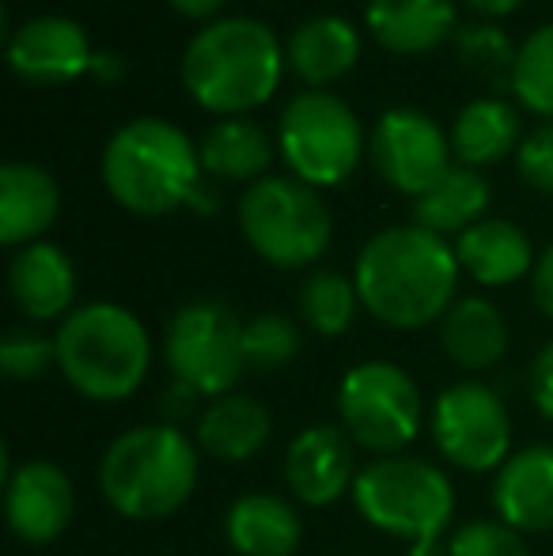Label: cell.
Returning a JSON list of instances; mask_svg holds the SVG:
<instances>
[{"mask_svg":"<svg viewBox=\"0 0 553 556\" xmlns=\"http://www.w3.org/2000/svg\"><path fill=\"white\" fill-rule=\"evenodd\" d=\"M198 446L213 454L216 462H251L274 435V417L251 394H224L213 397L198 413Z\"/></svg>","mask_w":553,"mask_h":556,"instance_id":"603a6c76","label":"cell"},{"mask_svg":"<svg viewBox=\"0 0 553 556\" xmlns=\"http://www.w3.org/2000/svg\"><path fill=\"white\" fill-rule=\"evenodd\" d=\"M91 80H99V84H118L122 76H126V61L118 58V53H111V50H96V58H91Z\"/></svg>","mask_w":553,"mask_h":556,"instance_id":"74e56055","label":"cell"},{"mask_svg":"<svg viewBox=\"0 0 553 556\" xmlns=\"http://www.w3.org/2000/svg\"><path fill=\"white\" fill-rule=\"evenodd\" d=\"M8 292H12L15 307L30 323H65L73 315L76 300V269L68 254L53 242H30L20 247L8 265Z\"/></svg>","mask_w":553,"mask_h":556,"instance_id":"2e32d148","label":"cell"},{"mask_svg":"<svg viewBox=\"0 0 553 556\" xmlns=\"http://www.w3.org/2000/svg\"><path fill=\"white\" fill-rule=\"evenodd\" d=\"M451 556H531L524 534L501 519H470L448 538Z\"/></svg>","mask_w":553,"mask_h":556,"instance_id":"d6a6232c","label":"cell"},{"mask_svg":"<svg viewBox=\"0 0 553 556\" xmlns=\"http://www.w3.org/2000/svg\"><path fill=\"white\" fill-rule=\"evenodd\" d=\"M364 23L376 46L399 58H417L455 38V0H368Z\"/></svg>","mask_w":553,"mask_h":556,"instance_id":"d6986e66","label":"cell"},{"mask_svg":"<svg viewBox=\"0 0 553 556\" xmlns=\"http://www.w3.org/2000/svg\"><path fill=\"white\" fill-rule=\"evenodd\" d=\"M198 489V443L175 425H137L99 462L103 500L134 522H155L186 507Z\"/></svg>","mask_w":553,"mask_h":556,"instance_id":"3957f363","label":"cell"},{"mask_svg":"<svg viewBox=\"0 0 553 556\" xmlns=\"http://www.w3.org/2000/svg\"><path fill=\"white\" fill-rule=\"evenodd\" d=\"M91 38L68 15H30L8 38V68L30 88H58L91 73Z\"/></svg>","mask_w":553,"mask_h":556,"instance_id":"4fadbf2b","label":"cell"},{"mask_svg":"<svg viewBox=\"0 0 553 556\" xmlns=\"http://www.w3.org/2000/svg\"><path fill=\"white\" fill-rule=\"evenodd\" d=\"M58 364V341L38 330H8L0 341V367L12 382H35Z\"/></svg>","mask_w":553,"mask_h":556,"instance_id":"4dcf8cb0","label":"cell"},{"mask_svg":"<svg viewBox=\"0 0 553 556\" xmlns=\"http://www.w3.org/2000/svg\"><path fill=\"white\" fill-rule=\"evenodd\" d=\"M186 208H193V213L209 216V213H216V208H221V198H216V190H209V182L201 178V186L193 190V198H190V205H186Z\"/></svg>","mask_w":553,"mask_h":556,"instance_id":"ab89813d","label":"cell"},{"mask_svg":"<svg viewBox=\"0 0 553 556\" xmlns=\"http://www.w3.org/2000/svg\"><path fill=\"white\" fill-rule=\"evenodd\" d=\"M527 390H531L535 409L546 420H553V341H546L535 352L531 371H527Z\"/></svg>","mask_w":553,"mask_h":556,"instance_id":"e575fe53","label":"cell"},{"mask_svg":"<svg viewBox=\"0 0 553 556\" xmlns=\"http://www.w3.org/2000/svg\"><path fill=\"white\" fill-rule=\"evenodd\" d=\"M440 344L463 371H486L508 352V323L486 295H463L440 318Z\"/></svg>","mask_w":553,"mask_h":556,"instance_id":"cb8c5ba5","label":"cell"},{"mask_svg":"<svg viewBox=\"0 0 553 556\" xmlns=\"http://www.w3.org/2000/svg\"><path fill=\"white\" fill-rule=\"evenodd\" d=\"M368 155L376 175L406 198H425L451 170V137L425 111L394 106L372 125Z\"/></svg>","mask_w":553,"mask_h":556,"instance_id":"7c38bea8","label":"cell"},{"mask_svg":"<svg viewBox=\"0 0 553 556\" xmlns=\"http://www.w3.org/2000/svg\"><path fill=\"white\" fill-rule=\"evenodd\" d=\"M519 114L512 103L497 96L474 99L458 111L451 125V152H455L458 167H489V163L504 160L508 152H519Z\"/></svg>","mask_w":553,"mask_h":556,"instance_id":"484cf974","label":"cell"},{"mask_svg":"<svg viewBox=\"0 0 553 556\" xmlns=\"http://www.w3.org/2000/svg\"><path fill=\"white\" fill-rule=\"evenodd\" d=\"M356 443L341 425H311L288 443L285 484L303 507H330L353 496L356 484Z\"/></svg>","mask_w":553,"mask_h":556,"instance_id":"5bb4252c","label":"cell"},{"mask_svg":"<svg viewBox=\"0 0 553 556\" xmlns=\"http://www.w3.org/2000/svg\"><path fill=\"white\" fill-rule=\"evenodd\" d=\"M224 538L236 556H296L303 545V519L296 504L274 492H247L224 515Z\"/></svg>","mask_w":553,"mask_h":556,"instance_id":"ffe728a7","label":"cell"},{"mask_svg":"<svg viewBox=\"0 0 553 556\" xmlns=\"http://www.w3.org/2000/svg\"><path fill=\"white\" fill-rule=\"evenodd\" d=\"M201 170L216 182H262L274 163V140L251 117H224L198 144Z\"/></svg>","mask_w":553,"mask_h":556,"instance_id":"d4e9b609","label":"cell"},{"mask_svg":"<svg viewBox=\"0 0 553 556\" xmlns=\"http://www.w3.org/2000/svg\"><path fill=\"white\" fill-rule=\"evenodd\" d=\"M76 511L73 481L61 466L30 458L4 481V519L23 545H50L68 530Z\"/></svg>","mask_w":553,"mask_h":556,"instance_id":"9a60e30c","label":"cell"},{"mask_svg":"<svg viewBox=\"0 0 553 556\" xmlns=\"http://www.w3.org/2000/svg\"><path fill=\"white\" fill-rule=\"evenodd\" d=\"M410 556H451L448 538H428V542L410 545Z\"/></svg>","mask_w":553,"mask_h":556,"instance_id":"b9f144b4","label":"cell"},{"mask_svg":"<svg viewBox=\"0 0 553 556\" xmlns=\"http://www.w3.org/2000/svg\"><path fill=\"white\" fill-rule=\"evenodd\" d=\"M296 311H300L303 326L318 337H341L356 323L361 311V292H356L353 277L338 269H315L303 277L300 292H296Z\"/></svg>","mask_w":553,"mask_h":556,"instance_id":"83f0119b","label":"cell"},{"mask_svg":"<svg viewBox=\"0 0 553 556\" xmlns=\"http://www.w3.org/2000/svg\"><path fill=\"white\" fill-rule=\"evenodd\" d=\"M361 58V30L345 15H311L292 30L285 46V61L311 91L341 80Z\"/></svg>","mask_w":553,"mask_h":556,"instance_id":"44dd1931","label":"cell"},{"mask_svg":"<svg viewBox=\"0 0 553 556\" xmlns=\"http://www.w3.org/2000/svg\"><path fill=\"white\" fill-rule=\"evenodd\" d=\"M243 326L236 311L216 300H190L171 315L163 333V359L171 379L186 382L201 397L236 394V382L247 371Z\"/></svg>","mask_w":553,"mask_h":556,"instance_id":"30bf717a","label":"cell"},{"mask_svg":"<svg viewBox=\"0 0 553 556\" xmlns=\"http://www.w3.org/2000/svg\"><path fill=\"white\" fill-rule=\"evenodd\" d=\"M198 402H201L198 390H190L186 382H171V390L163 394V413H167V425L183 428V420L198 413Z\"/></svg>","mask_w":553,"mask_h":556,"instance_id":"8d00e7d4","label":"cell"},{"mask_svg":"<svg viewBox=\"0 0 553 556\" xmlns=\"http://www.w3.org/2000/svg\"><path fill=\"white\" fill-rule=\"evenodd\" d=\"M436 451L466 473H489L512 458V417L504 397L478 379L448 387L428 413Z\"/></svg>","mask_w":553,"mask_h":556,"instance_id":"8fae6325","label":"cell"},{"mask_svg":"<svg viewBox=\"0 0 553 556\" xmlns=\"http://www.w3.org/2000/svg\"><path fill=\"white\" fill-rule=\"evenodd\" d=\"M58 367L88 402H122L137 394L152 367V337L122 303H84L53 333Z\"/></svg>","mask_w":553,"mask_h":556,"instance_id":"5b68a950","label":"cell"},{"mask_svg":"<svg viewBox=\"0 0 553 556\" xmlns=\"http://www.w3.org/2000/svg\"><path fill=\"white\" fill-rule=\"evenodd\" d=\"M512 91H516L519 106L531 114L553 122V23L531 30L524 46L516 50V65H512Z\"/></svg>","mask_w":553,"mask_h":556,"instance_id":"f1b7e54d","label":"cell"},{"mask_svg":"<svg viewBox=\"0 0 553 556\" xmlns=\"http://www.w3.org/2000/svg\"><path fill=\"white\" fill-rule=\"evenodd\" d=\"M489 198H493V190H489L481 170L451 167L440 186H432L425 198L414 201V224L440 235V239H448V235L458 239L466 227L486 220Z\"/></svg>","mask_w":553,"mask_h":556,"instance_id":"4316f807","label":"cell"},{"mask_svg":"<svg viewBox=\"0 0 553 556\" xmlns=\"http://www.w3.org/2000/svg\"><path fill=\"white\" fill-rule=\"evenodd\" d=\"M466 4L481 15H508V12H516L524 0H466Z\"/></svg>","mask_w":553,"mask_h":556,"instance_id":"60d3db41","label":"cell"},{"mask_svg":"<svg viewBox=\"0 0 553 556\" xmlns=\"http://www.w3.org/2000/svg\"><path fill=\"white\" fill-rule=\"evenodd\" d=\"M516 167L531 190L550 193L553 198V122L539 125L531 137H524L516 152Z\"/></svg>","mask_w":553,"mask_h":556,"instance_id":"836d02e7","label":"cell"},{"mask_svg":"<svg viewBox=\"0 0 553 556\" xmlns=\"http://www.w3.org/2000/svg\"><path fill=\"white\" fill-rule=\"evenodd\" d=\"M353 504L376 530L417 545L448 534L455 489L440 466L410 454H387L356 473Z\"/></svg>","mask_w":553,"mask_h":556,"instance_id":"8992f818","label":"cell"},{"mask_svg":"<svg viewBox=\"0 0 553 556\" xmlns=\"http://www.w3.org/2000/svg\"><path fill=\"white\" fill-rule=\"evenodd\" d=\"M277 152L292 178L311 190L349 182L364 155L361 117L334 91H303L277 122Z\"/></svg>","mask_w":553,"mask_h":556,"instance_id":"ba28073f","label":"cell"},{"mask_svg":"<svg viewBox=\"0 0 553 556\" xmlns=\"http://www.w3.org/2000/svg\"><path fill=\"white\" fill-rule=\"evenodd\" d=\"M285 46L274 27L251 15L213 20L186 42L183 88L198 106L239 117L274 99L285 76Z\"/></svg>","mask_w":553,"mask_h":556,"instance_id":"7a4b0ae2","label":"cell"},{"mask_svg":"<svg viewBox=\"0 0 553 556\" xmlns=\"http://www.w3.org/2000/svg\"><path fill=\"white\" fill-rule=\"evenodd\" d=\"M455 257L463 273H470L478 285L504 288L535 273L531 239L519 224L512 220H478L455 239Z\"/></svg>","mask_w":553,"mask_h":556,"instance_id":"7402d4cb","label":"cell"},{"mask_svg":"<svg viewBox=\"0 0 553 556\" xmlns=\"http://www.w3.org/2000/svg\"><path fill=\"white\" fill-rule=\"evenodd\" d=\"M300 326L288 315L266 311V315H254L243 326V349H247V367L254 371H280L296 359L300 352Z\"/></svg>","mask_w":553,"mask_h":556,"instance_id":"f546056e","label":"cell"},{"mask_svg":"<svg viewBox=\"0 0 553 556\" xmlns=\"http://www.w3.org/2000/svg\"><path fill=\"white\" fill-rule=\"evenodd\" d=\"M338 420L356 446L387 458L417 440L425 397L406 367L391 359H364L341 379Z\"/></svg>","mask_w":553,"mask_h":556,"instance_id":"9c48e42d","label":"cell"},{"mask_svg":"<svg viewBox=\"0 0 553 556\" xmlns=\"http://www.w3.org/2000/svg\"><path fill=\"white\" fill-rule=\"evenodd\" d=\"M171 8H175L178 15H186V20H216V12H221L228 0H167Z\"/></svg>","mask_w":553,"mask_h":556,"instance_id":"f35d334b","label":"cell"},{"mask_svg":"<svg viewBox=\"0 0 553 556\" xmlns=\"http://www.w3.org/2000/svg\"><path fill=\"white\" fill-rule=\"evenodd\" d=\"M493 507L497 519L519 534L553 530V446H524L497 469Z\"/></svg>","mask_w":553,"mask_h":556,"instance_id":"e0dca14e","label":"cell"},{"mask_svg":"<svg viewBox=\"0 0 553 556\" xmlns=\"http://www.w3.org/2000/svg\"><path fill=\"white\" fill-rule=\"evenodd\" d=\"M239 231L262 262L303 269L330 250L334 213L300 178L266 175L239 198Z\"/></svg>","mask_w":553,"mask_h":556,"instance_id":"52a82bcc","label":"cell"},{"mask_svg":"<svg viewBox=\"0 0 553 556\" xmlns=\"http://www.w3.org/2000/svg\"><path fill=\"white\" fill-rule=\"evenodd\" d=\"M455 50L481 76H512V65H516V50H512L508 35L501 27H493V23H466V27H458Z\"/></svg>","mask_w":553,"mask_h":556,"instance_id":"1f68e13d","label":"cell"},{"mask_svg":"<svg viewBox=\"0 0 553 556\" xmlns=\"http://www.w3.org/2000/svg\"><path fill=\"white\" fill-rule=\"evenodd\" d=\"M455 247L417 224L384 227L356 254L361 307L391 330H425L451 311L458 292Z\"/></svg>","mask_w":553,"mask_h":556,"instance_id":"6da1fadb","label":"cell"},{"mask_svg":"<svg viewBox=\"0 0 553 556\" xmlns=\"http://www.w3.org/2000/svg\"><path fill=\"white\" fill-rule=\"evenodd\" d=\"M531 295H535V307H539L546 318H553V242L539 254V262H535Z\"/></svg>","mask_w":553,"mask_h":556,"instance_id":"d590c367","label":"cell"},{"mask_svg":"<svg viewBox=\"0 0 553 556\" xmlns=\"http://www.w3.org/2000/svg\"><path fill=\"white\" fill-rule=\"evenodd\" d=\"M61 216V186L38 163L12 160L0 167V242L12 250L38 242Z\"/></svg>","mask_w":553,"mask_h":556,"instance_id":"ac0fdd59","label":"cell"},{"mask_svg":"<svg viewBox=\"0 0 553 556\" xmlns=\"http://www.w3.org/2000/svg\"><path fill=\"white\" fill-rule=\"evenodd\" d=\"M205 170L193 140L163 117H134L103 148L106 193L134 216L186 208Z\"/></svg>","mask_w":553,"mask_h":556,"instance_id":"277c9868","label":"cell"}]
</instances>
